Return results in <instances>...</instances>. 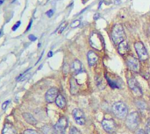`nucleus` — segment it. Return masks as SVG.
I'll return each instance as SVG.
<instances>
[{
    "label": "nucleus",
    "instance_id": "nucleus-1",
    "mask_svg": "<svg viewBox=\"0 0 150 134\" xmlns=\"http://www.w3.org/2000/svg\"><path fill=\"white\" fill-rule=\"evenodd\" d=\"M112 39L115 45H119L125 39V33L120 24H116L112 31Z\"/></svg>",
    "mask_w": 150,
    "mask_h": 134
},
{
    "label": "nucleus",
    "instance_id": "nucleus-2",
    "mask_svg": "<svg viewBox=\"0 0 150 134\" xmlns=\"http://www.w3.org/2000/svg\"><path fill=\"white\" fill-rule=\"evenodd\" d=\"M112 112L119 119H124L128 115V108L124 103L117 102L112 105Z\"/></svg>",
    "mask_w": 150,
    "mask_h": 134
},
{
    "label": "nucleus",
    "instance_id": "nucleus-3",
    "mask_svg": "<svg viewBox=\"0 0 150 134\" xmlns=\"http://www.w3.org/2000/svg\"><path fill=\"white\" fill-rule=\"evenodd\" d=\"M141 122L140 115L137 111H133L127 115L125 117V125L128 129L134 131L136 128H138Z\"/></svg>",
    "mask_w": 150,
    "mask_h": 134
},
{
    "label": "nucleus",
    "instance_id": "nucleus-4",
    "mask_svg": "<svg viewBox=\"0 0 150 134\" xmlns=\"http://www.w3.org/2000/svg\"><path fill=\"white\" fill-rule=\"evenodd\" d=\"M134 48L135 51L138 54V57L141 60H146L148 58V54L144 44L141 41H137L134 43Z\"/></svg>",
    "mask_w": 150,
    "mask_h": 134
},
{
    "label": "nucleus",
    "instance_id": "nucleus-5",
    "mask_svg": "<svg viewBox=\"0 0 150 134\" xmlns=\"http://www.w3.org/2000/svg\"><path fill=\"white\" fill-rule=\"evenodd\" d=\"M90 42V46L97 50H101L104 46V41H103L101 35L97 34V33L92 34Z\"/></svg>",
    "mask_w": 150,
    "mask_h": 134
},
{
    "label": "nucleus",
    "instance_id": "nucleus-6",
    "mask_svg": "<svg viewBox=\"0 0 150 134\" xmlns=\"http://www.w3.org/2000/svg\"><path fill=\"white\" fill-rule=\"evenodd\" d=\"M126 64H127L128 68L135 73H138L140 71V62L137 58H135L133 55L128 56L127 60H126Z\"/></svg>",
    "mask_w": 150,
    "mask_h": 134
},
{
    "label": "nucleus",
    "instance_id": "nucleus-7",
    "mask_svg": "<svg viewBox=\"0 0 150 134\" xmlns=\"http://www.w3.org/2000/svg\"><path fill=\"white\" fill-rule=\"evenodd\" d=\"M102 126L106 132L112 133L116 129V123H115L113 119L105 118L102 121Z\"/></svg>",
    "mask_w": 150,
    "mask_h": 134
},
{
    "label": "nucleus",
    "instance_id": "nucleus-8",
    "mask_svg": "<svg viewBox=\"0 0 150 134\" xmlns=\"http://www.w3.org/2000/svg\"><path fill=\"white\" fill-rule=\"evenodd\" d=\"M73 117L76 122V124L79 125H85V116L84 113L82 109H74V111L72 112Z\"/></svg>",
    "mask_w": 150,
    "mask_h": 134
},
{
    "label": "nucleus",
    "instance_id": "nucleus-9",
    "mask_svg": "<svg viewBox=\"0 0 150 134\" xmlns=\"http://www.w3.org/2000/svg\"><path fill=\"white\" fill-rule=\"evenodd\" d=\"M67 127H68V120L65 117H62L58 121H57V123L54 126V129L57 132L62 134L66 131Z\"/></svg>",
    "mask_w": 150,
    "mask_h": 134
},
{
    "label": "nucleus",
    "instance_id": "nucleus-10",
    "mask_svg": "<svg viewBox=\"0 0 150 134\" xmlns=\"http://www.w3.org/2000/svg\"><path fill=\"white\" fill-rule=\"evenodd\" d=\"M58 90H57L56 88H51L49 89L47 93H46V96H45V99L48 103H54L55 100H56V97L58 96Z\"/></svg>",
    "mask_w": 150,
    "mask_h": 134
},
{
    "label": "nucleus",
    "instance_id": "nucleus-11",
    "mask_svg": "<svg viewBox=\"0 0 150 134\" xmlns=\"http://www.w3.org/2000/svg\"><path fill=\"white\" fill-rule=\"evenodd\" d=\"M87 60H88L89 66L90 67H94L97 64L98 60V56L94 51L90 50L87 53Z\"/></svg>",
    "mask_w": 150,
    "mask_h": 134
},
{
    "label": "nucleus",
    "instance_id": "nucleus-12",
    "mask_svg": "<svg viewBox=\"0 0 150 134\" xmlns=\"http://www.w3.org/2000/svg\"><path fill=\"white\" fill-rule=\"evenodd\" d=\"M71 69H72V71H73L74 74H80V73L83 71V65H82V62H81L79 60H75L74 62H72Z\"/></svg>",
    "mask_w": 150,
    "mask_h": 134
},
{
    "label": "nucleus",
    "instance_id": "nucleus-13",
    "mask_svg": "<svg viewBox=\"0 0 150 134\" xmlns=\"http://www.w3.org/2000/svg\"><path fill=\"white\" fill-rule=\"evenodd\" d=\"M129 50V45H128V42L127 41H122L120 44L118 45V51H119V54H121V55H125L126 53L128 52Z\"/></svg>",
    "mask_w": 150,
    "mask_h": 134
},
{
    "label": "nucleus",
    "instance_id": "nucleus-14",
    "mask_svg": "<svg viewBox=\"0 0 150 134\" xmlns=\"http://www.w3.org/2000/svg\"><path fill=\"white\" fill-rule=\"evenodd\" d=\"M70 92H71V94L72 95L77 94V92L79 90V86H78V83H77L76 80L74 77H71L70 81Z\"/></svg>",
    "mask_w": 150,
    "mask_h": 134
},
{
    "label": "nucleus",
    "instance_id": "nucleus-15",
    "mask_svg": "<svg viewBox=\"0 0 150 134\" xmlns=\"http://www.w3.org/2000/svg\"><path fill=\"white\" fill-rule=\"evenodd\" d=\"M16 129L11 124H5L2 131V134H16Z\"/></svg>",
    "mask_w": 150,
    "mask_h": 134
},
{
    "label": "nucleus",
    "instance_id": "nucleus-16",
    "mask_svg": "<svg viewBox=\"0 0 150 134\" xmlns=\"http://www.w3.org/2000/svg\"><path fill=\"white\" fill-rule=\"evenodd\" d=\"M23 117H24V119L27 122L28 124H30V125H35L37 124L36 119L34 118V117L32 114H30V113H23Z\"/></svg>",
    "mask_w": 150,
    "mask_h": 134
},
{
    "label": "nucleus",
    "instance_id": "nucleus-17",
    "mask_svg": "<svg viewBox=\"0 0 150 134\" xmlns=\"http://www.w3.org/2000/svg\"><path fill=\"white\" fill-rule=\"evenodd\" d=\"M55 103H56L57 106H58L59 108H61V109H64L66 107V104H67L65 98L62 95H58V96L56 97Z\"/></svg>",
    "mask_w": 150,
    "mask_h": 134
},
{
    "label": "nucleus",
    "instance_id": "nucleus-18",
    "mask_svg": "<svg viewBox=\"0 0 150 134\" xmlns=\"http://www.w3.org/2000/svg\"><path fill=\"white\" fill-rule=\"evenodd\" d=\"M135 104L138 107V109H141V111H144V109H146L147 108V103L144 101H142V100H136L135 101Z\"/></svg>",
    "mask_w": 150,
    "mask_h": 134
},
{
    "label": "nucleus",
    "instance_id": "nucleus-19",
    "mask_svg": "<svg viewBox=\"0 0 150 134\" xmlns=\"http://www.w3.org/2000/svg\"><path fill=\"white\" fill-rule=\"evenodd\" d=\"M132 91H133V95L138 96V97H141L142 96V94H143V92H142V90H141V89L140 87V85H138V86H136L133 89H132Z\"/></svg>",
    "mask_w": 150,
    "mask_h": 134
},
{
    "label": "nucleus",
    "instance_id": "nucleus-20",
    "mask_svg": "<svg viewBox=\"0 0 150 134\" xmlns=\"http://www.w3.org/2000/svg\"><path fill=\"white\" fill-rule=\"evenodd\" d=\"M30 76H31V74L29 73V69L27 70V71H26L24 74H22V75H20L18 78H17V81H19V82H22V81H25V80H27V79H28L29 77H30Z\"/></svg>",
    "mask_w": 150,
    "mask_h": 134
},
{
    "label": "nucleus",
    "instance_id": "nucleus-21",
    "mask_svg": "<svg viewBox=\"0 0 150 134\" xmlns=\"http://www.w3.org/2000/svg\"><path fill=\"white\" fill-rule=\"evenodd\" d=\"M127 82H128V86H129V88H130L131 90L133 89L134 87L138 86V85H139V83H138V82H137L136 79H134V78H131V79H129Z\"/></svg>",
    "mask_w": 150,
    "mask_h": 134
},
{
    "label": "nucleus",
    "instance_id": "nucleus-22",
    "mask_svg": "<svg viewBox=\"0 0 150 134\" xmlns=\"http://www.w3.org/2000/svg\"><path fill=\"white\" fill-rule=\"evenodd\" d=\"M70 134H82V133H81V131L77 128H76L75 126H72L70 129Z\"/></svg>",
    "mask_w": 150,
    "mask_h": 134
},
{
    "label": "nucleus",
    "instance_id": "nucleus-23",
    "mask_svg": "<svg viewBox=\"0 0 150 134\" xmlns=\"http://www.w3.org/2000/svg\"><path fill=\"white\" fill-rule=\"evenodd\" d=\"M145 131H146V134H150V118H148V120L147 121Z\"/></svg>",
    "mask_w": 150,
    "mask_h": 134
},
{
    "label": "nucleus",
    "instance_id": "nucleus-24",
    "mask_svg": "<svg viewBox=\"0 0 150 134\" xmlns=\"http://www.w3.org/2000/svg\"><path fill=\"white\" fill-rule=\"evenodd\" d=\"M67 25H68V23L67 22H63L62 25L60 26V27L57 29V30H59V33H62L63 32V30L66 28V27H67Z\"/></svg>",
    "mask_w": 150,
    "mask_h": 134
},
{
    "label": "nucleus",
    "instance_id": "nucleus-25",
    "mask_svg": "<svg viewBox=\"0 0 150 134\" xmlns=\"http://www.w3.org/2000/svg\"><path fill=\"white\" fill-rule=\"evenodd\" d=\"M80 23H81V21H80L79 19L75 20V21L71 24V27H72V28H76V27H78L80 26Z\"/></svg>",
    "mask_w": 150,
    "mask_h": 134
},
{
    "label": "nucleus",
    "instance_id": "nucleus-26",
    "mask_svg": "<svg viewBox=\"0 0 150 134\" xmlns=\"http://www.w3.org/2000/svg\"><path fill=\"white\" fill-rule=\"evenodd\" d=\"M24 134H39V132H37L36 131H34V130H31V129H28V130L25 131Z\"/></svg>",
    "mask_w": 150,
    "mask_h": 134
},
{
    "label": "nucleus",
    "instance_id": "nucleus-27",
    "mask_svg": "<svg viewBox=\"0 0 150 134\" xmlns=\"http://www.w3.org/2000/svg\"><path fill=\"white\" fill-rule=\"evenodd\" d=\"M21 25V22L20 21H18V22H16V24H15V25L13 27V28H11V30H13V31H16L19 27V26Z\"/></svg>",
    "mask_w": 150,
    "mask_h": 134
},
{
    "label": "nucleus",
    "instance_id": "nucleus-28",
    "mask_svg": "<svg viewBox=\"0 0 150 134\" xmlns=\"http://www.w3.org/2000/svg\"><path fill=\"white\" fill-rule=\"evenodd\" d=\"M53 14H54V10H49L46 13V15H47L48 18H51L53 16Z\"/></svg>",
    "mask_w": 150,
    "mask_h": 134
},
{
    "label": "nucleus",
    "instance_id": "nucleus-29",
    "mask_svg": "<svg viewBox=\"0 0 150 134\" xmlns=\"http://www.w3.org/2000/svg\"><path fill=\"white\" fill-rule=\"evenodd\" d=\"M28 39H29L31 41H35V40H37V38H36L34 35H33V34H30V35L28 36Z\"/></svg>",
    "mask_w": 150,
    "mask_h": 134
},
{
    "label": "nucleus",
    "instance_id": "nucleus-30",
    "mask_svg": "<svg viewBox=\"0 0 150 134\" xmlns=\"http://www.w3.org/2000/svg\"><path fill=\"white\" fill-rule=\"evenodd\" d=\"M135 134H146V132L142 129H139L138 131H135Z\"/></svg>",
    "mask_w": 150,
    "mask_h": 134
},
{
    "label": "nucleus",
    "instance_id": "nucleus-31",
    "mask_svg": "<svg viewBox=\"0 0 150 134\" xmlns=\"http://www.w3.org/2000/svg\"><path fill=\"white\" fill-rule=\"evenodd\" d=\"M9 103H10V101H6V102H5V103H3V105H2V109H5V108L7 107V105L9 104Z\"/></svg>",
    "mask_w": 150,
    "mask_h": 134
},
{
    "label": "nucleus",
    "instance_id": "nucleus-32",
    "mask_svg": "<svg viewBox=\"0 0 150 134\" xmlns=\"http://www.w3.org/2000/svg\"><path fill=\"white\" fill-rule=\"evenodd\" d=\"M32 23H33V20L31 19V20H30V22H29V25H28V27H27V30H26L27 32V31H29V29L31 28V27H32Z\"/></svg>",
    "mask_w": 150,
    "mask_h": 134
},
{
    "label": "nucleus",
    "instance_id": "nucleus-33",
    "mask_svg": "<svg viewBox=\"0 0 150 134\" xmlns=\"http://www.w3.org/2000/svg\"><path fill=\"white\" fill-rule=\"evenodd\" d=\"M53 55V52L52 51H50L49 53H48V57H51Z\"/></svg>",
    "mask_w": 150,
    "mask_h": 134
},
{
    "label": "nucleus",
    "instance_id": "nucleus-34",
    "mask_svg": "<svg viewBox=\"0 0 150 134\" xmlns=\"http://www.w3.org/2000/svg\"><path fill=\"white\" fill-rule=\"evenodd\" d=\"M5 2V0H0V5H2Z\"/></svg>",
    "mask_w": 150,
    "mask_h": 134
},
{
    "label": "nucleus",
    "instance_id": "nucleus-35",
    "mask_svg": "<svg viewBox=\"0 0 150 134\" xmlns=\"http://www.w3.org/2000/svg\"><path fill=\"white\" fill-rule=\"evenodd\" d=\"M115 2H116V4H119L120 2V0H115Z\"/></svg>",
    "mask_w": 150,
    "mask_h": 134
},
{
    "label": "nucleus",
    "instance_id": "nucleus-36",
    "mask_svg": "<svg viewBox=\"0 0 150 134\" xmlns=\"http://www.w3.org/2000/svg\"><path fill=\"white\" fill-rule=\"evenodd\" d=\"M1 34H2V31H1V30H0V35H1Z\"/></svg>",
    "mask_w": 150,
    "mask_h": 134
},
{
    "label": "nucleus",
    "instance_id": "nucleus-37",
    "mask_svg": "<svg viewBox=\"0 0 150 134\" xmlns=\"http://www.w3.org/2000/svg\"><path fill=\"white\" fill-rule=\"evenodd\" d=\"M149 31H150V27H149Z\"/></svg>",
    "mask_w": 150,
    "mask_h": 134
}]
</instances>
